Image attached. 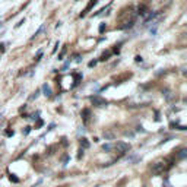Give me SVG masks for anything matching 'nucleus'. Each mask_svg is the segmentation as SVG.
Here are the masks:
<instances>
[{
  "mask_svg": "<svg viewBox=\"0 0 187 187\" xmlns=\"http://www.w3.org/2000/svg\"><path fill=\"white\" fill-rule=\"evenodd\" d=\"M152 171L156 172V174H158V172H162V171H164V164H161V162L154 164V165H152Z\"/></svg>",
  "mask_w": 187,
  "mask_h": 187,
  "instance_id": "3",
  "label": "nucleus"
},
{
  "mask_svg": "<svg viewBox=\"0 0 187 187\" xmlns=\"http://www.w3.org/2000/svg\"><path fill=\"white\" fill-rule=\"evenodd\" d=\"M134 61H136V63H142V57H140V56H136V57H134Z\"/></svg>",
  "mask_w": 187,
  "mask_h": 187,
  "instance_id": "18",
  "label": "nucleus"
},
{
  "mask_svg": "<svg viewBox=\"0 0 187 187\" xmlns=\"http://www.w3.org/2000/svg\"><path fill=\"white\" fill-rule=\"evenodd\" d=\"M41 56H43V51H41V50H40V51H38V54H37V57H35V60L38 61V60L41 59Z\"/></svg>",
  "mask_w": 187,
  "mask_h": 187,
  "instance_id": "20",
  "label": "nucleus"
},
{
  "mask_svg": "<svg viewBox=\"0 0 187 187\" xmlns=\"http://www.w3.org/2000/svg\"><path fill=\"white\" fill-rule=\"evenodd\" d=\"M162 94H164V96H165V98H167V99H168V101H170V99H171V98H172V96H171V92H170V91H168V89H165V91H164V92H162Z\"/></svg>",
  "mask_w": 187,
  "mask_h": 187,
  "instance_id": "12",
  "label": "nucleus"
},
{
  "mask_svg": "<svg viewBox=\"0 0 187 187\" xmlns=\"http://www.w3.org/2000/svg\"><path fill=\"white\" fill-rule=\"evenodd\" d=\"M91 102L95 105V107H105L108 102H107V99L101 98V96H98V95H94L91 96Z\"/></svg>",
  "mask_w": 187,
  "mask_h": 187,
  "instance_id": "2",
  "label": "nucleus"
},
{
  "mask_svg": "<svg viewBox=\"0 0 187 187\" xmlns=\"http://www.w3.org/2000/svg\"><path fill=\"white\" fill-rule=\"evenodd\" d=\"M105 28H107V27H105V23H101V25H99V32H101V34H102Z\"/></svg>",
  "mask_w": 187,
  "mask_h": 187,
  "instance_id": "16",
  "label": "nucleus"
},
{
  "mask_svg": "<svg viewBox=\"0 0 187 187\" xmlns=\"http://www.w3.org/2000/svg\"><path fill=\"white\" fill-rule=\"evenodd\" d=\"M43 92H44V95L45 96H51V88L47 85V83H44L43 85Z\"/></svg>",
  "mask_w": 187,
  "mask_h": 187,
  "instance_id": "4",
  "label": "nucleus"
},
{
  "mask_svg": "<svg viewBox=\"0 0 187 187\" xmlns=\"http://www.w3.org/2000/svg\"><path fill=\"white\" fill-rule=\"evenodd\" d=\"M111 54H113V53H111V51H107V53H102V56H101V57H99V60H101V61H104V60H108V57H111Z\"/></svg>",
  "mask_w": 187,
  "mask_h": 187,
  "instance_id": "9",
  "label": "nucleus"
},
{
  "mask_svg": "<svg viewBox=\"0 0 187 187\" xmlns=\"http://www.w3.org/2000/svg\"><path fill=\"white\" fill-rule=\"evenodd\" d=\"M29 132H31V127H29V126H27V127H25V129L22 130V133H23L25 136H27V134H29Z\"/></svg>",
  "mask_w": 187,
  "mask_h": 187,
  "instance_id": "13",
  "label": "nucleus"
},
{
  "mask_svg": "<svg viewBox=\"0 0 187 187\" xmlns=\"http://www.w3.org/2000/svg\"><path fill=\"white\" fill-rule=\"evenodd\" d=\"M38 94H40V91H35L34 95L31 96V101H32V99H37V98H38Z\"/></svg>",
  "mask_w": 187,
  "mask_h": 187,
  "instance_id": "15",
  "label": "nucleus"
},
{
  "mask_svg": "<svg viewBox=\"0 0 187 187\" xmlns=\"http://www.w3.org/2000/svg\"><path fill=\"white\" fill-rule=\"evenodd\" d=\"M187 156V149H180V151H178V154H177V158H180V159H184Z\"/></svg>",
  "mask_w": 187,
  "mask_h": 187,
  "instance_id": "7",
  "label": "nucleus"
},
{
  "mask_svg": "<svg viewBox=\"0 0 187 187\" xmlns=\"http://www.w3.org/2000/svg\"><path fill=\"white\" fill-rule=\"evenodd\" d=\"M104 138H105V139H110V140H111V139H114V134L111 133V132H104Z\"/></svg>",
  "mask_w": 187,
  "mask_h": 187,
  "instance_id": "11",
  "label": "nucleus"
},
{
  "mask_svg": "<svg viewBox=\"0 0 187 187\" xmlns=\"http://www.w3.org/2000/svg\"><path fill=\"white\" fill-rule=\"evenodd\" d=\"M96 65V60H92V61H89V67H94Z\"/></svg>",
  "mask_w": 187,
  "mask_h": 187,
  "instance_id": "22",
  "label": "nucleus"
},
{
  "mask_svg": "<svg viewBox=\"0 0 187 187\" xmlns=\"http://www.w3.org/2000/svg\"><path fill=\"white\" fill-rule=\"evenodd\" d=\"M82 155H83V149H81V151H79V155H78V158L81 159V158H82Z\"/></svg>",
  "mask_w": 187,
  "mask_h": 187,
  "instance_id": "26",
  "label": "nucleus"
},
{
  "mask_svg": "<svg viewBox=\"0 0 187 187\" xmlns=\"http://www.w3.org/2000/svg\"><path fill=\"white\" fill-rule=\"evenodd\" d=\"M82 117H83V120H85V121H88V120H89V117H91V111H89L88 108L82 110Z\"/></svg>",
  "mask_w": 187,
  "mask_h": 187,
  "instance_id": "5",
  "label": "nucleus"
},
{
  "mask_svg": "<svg viewBox=\"0 0 187 187\" xmlns=\"http://www.w3.org/2000/svg\"><path fill=\"white\" fill-rule=\"evenodd\" d=\"M32 120H38L40 118V111H37V113L35 114H32V117H31Z\"/></svg>",
  "mask_w": 187,
  "mask_h": 187,
  "instance_id": "14",
  "label": "nucleus"
},
{
  "mask_svg": "<svg viewBox=\"0 0 187 187\" xmlns=\"http://www.w3.org/2000/svg\"><path fill=\"white\" fill-rule=\"evenodd\" d=\"M136 130H138V132H142V133H143V132H145V130H143V127H142V126H138V127H136Z\"/></svg>",
  "mask_w": 187,
  "mask_h": 187,
  "instance_id": "25",
  "label": "nucleus"
},
{
  "mask_svg": "<svg viewBox=\"0 0 187 187\" xmlns=\"http://www.w3.org/2000/svg\"><path fill=\"white\" fill-rule=\"evenodd\" d=\"M5 45H6V44H0V53L5 51Z\"/></svg>",
  "mask_w": 187,
  "mask_h": 187,
  "instance_id": "23",
  "label": "nucleus"
},
{
  "mask_svg": "<svg viewBox=\"0 0 187 187\" xmlns=\"http://www.w3.org/2000/svg\"><path fill=\"white\" fill-rule=\"evenodd\" d=\"M81 61H82V57L78 54V56H76V63H81Z\"/></svg>",
  "mask_w": 187,
  "mask_h": 187,
  "instance_id": "24",
  "label": "nucleus"
},
{
  "mask_svg": "<svg viewBox=\"0 0 187 187\" xmlns=\"http://www.w3.org/2000/svg\"><path fill=\"white\" fill-rule=\"evenodd\" d=\"M69 65H70V60H69V61H66V63L63 65V69H61V70H66V69L69 67Z\"/></svg>",
  "mask_w": 187,
  "mask_h": 187,
  "instance_id": "21",
  "label": "nucleus"
},
{
  "mask_svg": "<svg viewBox=\"0 0 187 187\" xmlns=\"http://www.w3.org/2000/svg\"><path fill=\"white\" fill-rule=\"evenodd\" d=\"M113 149L118 154H126L130 151V145L129 143H124V142H117L116 145H113Z\"/></svg>",
  "mask_w": 187,
  "mask_h": 187,
  "instance_id": "1",
  "label": "nucleus"
},
{
  "mask_svg": "<svg viewBox=\"0 0 187 187\" xmlns=\"http://www.w3.org/2000/svg\"><path fill=\"white\" fill-rule=\"evenodd\" d=\"M41 126H43V120L38 118V121H37V124H35V129H37V127H41Z\"/></svg>",
  "mask_w": 187,
  "mask_h": 187,
  "instance_id": "19",
  "label": "nucleus"
},
{
  "mask_svg": "<svg viewBox=\"0 0 187 187\" xmlns=\"http://www.w3.org/2000/svg\"><path fill=\"white\" fill-rule=\"evenodd\" d=\"M6 134H7V136H12V134H13V130H7Z\"/></svg>",
  "mask_w": 187,
  "mask_h": 187,
  "instance_id": "27",
  "label": "nucleus"
},
{
  "mask_svg": "<svg viewBox=\"0 0 187 187\" xmlns=\"http://www.w3.org/2000/svg\"><path fill=\"white\" fill-rule=\"evenodd\" d=\"M81 146H82V149H88V148H89V142H88V139L82 138V139H81Z\"/></svg>",
  "mask_w": 187,
  "mask_h": 187,
  "instance_id": "8",
  "label": "nucleus"
},
{
  "mask_svg": "<svg viewBox=\"0 0 187 187\" xmlns=\"http://www.w3.org/2000/svg\"><path fill=\"white\" fill-rule=\"evenodd\" d=\"M111 149H113V145H110V143H105V145H102V151H105V152H110Z\"/></svg>",
  "mask_w": 187,
  "mask_h": 187,
  "instance_id": "10",
  "label": "nucleus"
},
{
  "mask_svg": "<svg viewBox=\"0 0 187 187\" xmlns=\"http://www.w3.org/2000/svg\"><path fill=\"white\" fill-rule=\"evenodd\" d=\"M139 15H142V16H145V15H148V6H145V5H140L139 6V12H138Z\"/></svg>",
  "mask_w": 187,
  "mask_h": 187,
  "instance_id": "6",
  "label": "nucleus"
},
{
  "mask_svg": "<svg viewBox=\"0 0 187 187\" xmlns=\"http://www.w3.org/2000/svg\"><path fill=\"white\" fill-rule=\"evenodd\" d=\"M10 180L13 181V183H19V178H16V177L13 176V174H12V176H10Z\"/></svg>",
  "mask_w": 187,
  "mask_h": 187,
  "instance_id": "17",
  "label": "nucleus"
}]
</instances>
